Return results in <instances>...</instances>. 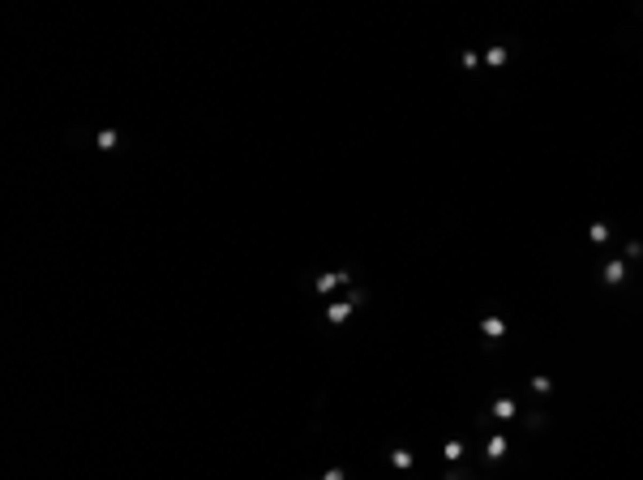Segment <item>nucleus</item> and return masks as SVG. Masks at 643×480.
<instances>
[{"label": "nucleus", "instance_id": "1", "mask_svg": "<svg viewBox=\"0 0 643 480\" xmlns=\"http://www.w3.org/2000/svg\"><path fill=\"white\" fill-rule=\"evenodd\" d=\"M116 142H120V133H116V129H99V137H94V146H99V150H112Z\"/></svg>", "mask_w": 643, "mask_h": 480}, {"label": "nucleus", "instance_id": "2", "mask_svg": "<svg viewBox=\"0 0 643 480\" xmlns=\"http://www.w3.org/2000/svg\"><path fill=\"white\" fill-rule=\"evenodd\" d=\"M347 313H352V305H330V309H326V317H330V322H343Z\"/></svg>", "mask_w": 643, "mask_h": 480}, {"label": "nucleus", "instance_id": "3", "mask_svg": "<svg viewBox=\"0 0 643 480\" xmlns=\"http://www.w3.org/2000/svg\"><path fill=\"white\" fill-rule=\"evenodd\" d=\"M343 279H347V274H322L318 287H322V292H330V287H335V283H343Z\"/></svg>", "mask_w": 643, "mask_h": 480}, {"label": "nucleus", "instance_id": "4", "mask_svg": "<svg viewBox=\"0 0 643 480\" xmlns=\"http://www.w3.org/2000/svg\"><path fill=\"white\" fill-rule=\"evenodd\" d=\"M493 412L506 420V416H515V403H511V399H497V403H493Z\"/></svg>", "mask_w": 643, "mask_h": 480}, {"label": "nucleus", "instance_id": "5", "mask_svg": "<svg viewBox=\"0 0 643 480\" xmlns=\"http://www.w3.org/2000/svg\"><path fill=\"white\" fill-rule=\"evenodd\" d=\"M502 454H506V442L493 437V442H489V459H502Z\"/></svg>", "mask_w": 643, "mask_h": 480}, {"label": "nucleus", "instance_id": "6", "mask_svg": "<svg viewBox=\"0 0 643 480\" xmlns=\"http://www.w3.org/2000/svg\"><path fill=\"white\" fill-rule=\"evenodd\" d=\"M605 274H609V283H617V279H622V274H626V270H622V262H613V266H609V270H605Z\"/></svg>", "mask_w": 643, "mask_h": 480}, {"label": "nucleus", "instance_id": "7", "mask_svg": "<svg viewBox=\"0 0 643 480\" xmlns=\"http://www.w3.org/2000/svg\"><path fill=\"white\" fill-rule=\"evenodd\" d=\"M395 467H412V454L407 450H395Z\"/></svg>", "mask_w": 643, "mask_h": 480}, {"label": "nucleus", "instance_id": "8", "mask_svg": "<svg viewBox=\"0 0 643 480\" xmlns=\"http://www.w3.org/2000/svg\"><path fill=\"white\" fill-rule=\"evenodd\" d=\"M322 480H343V472H339V467H330V472H326Z\"/></svg>", "mask_w": 643, "mask_h": 480}]
</instances>
